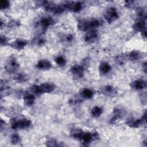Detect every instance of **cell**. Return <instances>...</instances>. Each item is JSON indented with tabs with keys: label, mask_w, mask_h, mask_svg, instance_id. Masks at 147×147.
Here are the masks:
<instances>
[{
	"label": "cell",
	"mask_w": 147,
	"mask_h": 147,
	"mask_svg": "<svg viewBox=\"0 0 147 147\" xmlns=\"http://www.w3.org/2000/svg\"><path fill=\"white\" fill-rule=\"evenodd\" d=\"M72 136L76 139L81 140L83 142L88 144L96 140L98 138V135L96 133L84 132L80 129H74L71 131Z\"/></svg>",
	"instance_id": "cell-1"
},
{
	"label": "cell",
	"mask_w": 147,
	"mask_h": 147,
	"mask_svg": "<svg viewBox=\"0 0 147 147\" xmlns=\"http://www.w3.org/2000/svg\"><path fill=\"white\" fill-rule=\"evenodd\" d=\"M55 85L51 82H45L40 85H33L30 87V91L33 94L40 95L45 93H51L55 89Z\"/></svg>",
	"instance_id": "cell-2"
},
{
	"label": "cell",
	"mask_w": 147,
	"mask_h": 147,
	"mask_svg": "<svg viewBox=\"0 0 147 147\" xmlns=\"http://www.w3.org/2000/svg\"><path fill=\"white\" fill-rule=\"evenodd\" d=\"M100 25V22L97 19L83 20L80 21L78 24V28L83 32H87L94 30Z\"/></svg>",
	"instance_id": "cell-3"
},
{
	"label": "cell",
	"mask_w": 147,
	"mask_h": 147,
	"mask_svg": "<svg viewBox=\"0 0 147 147\" xmlns=\"http://www.w3.org/2000/svg\"><path fill=\"white\" fill-rule=\"evenodd\" d=\"M42 6L47 11L53 13L54 14H61L65 10L63 5H56L52 2L42 1Z\"/></svg>",
	"instance_id": "cell-4"
},
{
	"label": "cell",
	"mask_w": 147,
	"mask_h": 147,
	"mask_svg": "<svg viewBox=\"0 0 147 147\" xmlns=\"http://www.w3.org/2000/svg\"><path fill=\"white\" fill-rule=\"evenodd\" d=\"M20 67V65L17 59L14 57H10L6 61L5 65L6 72L9 74H16Z\"/></svg>",
	"instance_id": "cell-5"
},
{
	"label": "cell",
	"mask_w": 147,
	"mask_h": 147,
	"mask_svg": "<svg viewBox=\"0 0 147 147\" xmlns=\"http://www.w3.org/2000/svg\"><path fill=\"white\" fill-rule=\"evenodd\" d=\"M146 122V111H145L141 118L135 119L134 118H130L127 119L126 122V125L131 128H137L144 125H145Z\"/></svg>",
	"instance_id": "cell-6"
},
{
	"label": "cell",
	"mask_w": 147,
	"mask_h": 147,
	"mask_svg": "<svg viewBox=\"0 0 147 147\" xmlns=\"http://www.w3.org/2000/svg\"><path fill=\"white\" fill-rule=\"evenodd\" d=\"M104 17L109 24H111L119 18V14L117 9L114 7L107 8L104 13Z\"/></svg>",
	"instance_id": "cell-7"
},
{
	"label": "cell",
	"mask_w": 147,
	"mask_h": 147,
	"mask_svg": "<svg viewBox=\"0 0 147 147\" xmlns=\"http://www.w3.org/2000/svg\"><path fill=\"white\" fill-rule=\"evenodd\" d=\"M55 24V21L51 17H42L37 22V27L42 32L45 31L50 26Z\"/></svg>",
	"instance_id": "cell-8"
},
{
	"label": "cell",
	"mask_w": 147,
	"mask_h": 147,
	"mask_svg": "<svg viewBox=\"0 0 147 147\" xmlns=\"http://www.w3.org/2000/svg\"><path fill=\"white\" fill-rule=\"evenodd\" d=\"M32 124L31 121L26 118H22L18 120H14L11 124L13 129H23L29 127Z\"/></svg>",
	"instance_id": "cell-9"
},
{
	"label": "cell",
	"mask_w": 147,
	"mask_h": 147,
	"mask_svg": "<svg viewBox=\"0 0 147 147\" xmlns=\"http://www.w3.org/2000/svg\"><path fill=\"white\" fill-rule=\"evenodd\" d=\"M65 10H68L74 13H78L83 9V4L79 1L67 2L63 4Z\"/></svg>",
	"instance_id": "cell-10"
},
{
	"label": "cell",
	"mask_w": 147,
	"mask_h": 147,
	"mask_svg": "<svg viewBox=\"0 0 147 147\" xmlns=\"http://www.w3.org/2000/svg\"><path fill=\"white\" fill-rule=\"evenodd\" d=\"M70 72L75 78L81 79L84 76V68L82 65L75 64L71 67Z\"/></svg>",
	"instance_id": "cell-11"
},
{
	"label": "cell",
	"mask_w": 147,
	"mask_h": 147,
	"mask_svg": "<svg viewBox=\"0 0 147 147\" xmlns=\"http://www.w3.org/2000/svg\"><path fill=\"white\" fill-rule=\"evenodd\" d=\"M125 111L123 109L119 107L115 108L113 112V116L111 119H110L109 122L111 124L114 123L117 120L125 116Z\"/></svg>",
	"instance_id": "cell-12"
},
{
	"label": "cell",
	"mask_w": 147,
	"mask_h": 147,
	"mask_svg": "<svg viewBox=\"0 0 147 147\" xmlns=\"http://www.w3.org/2000/svg\"><path fill=\"white\" fill-rule=\"evenodd\" d=\"M100 91L102 94L109 97L114 96L117 92L115 88L110 85H106L102 87Z\"/></svg>",
	"instance_id": "cell-13"
},
{
	"label": "cell",
	"mask_w": 147,
	"mask_h": 147,
	"mask_svg": "<svg viewBox=\"0 0 147 147\" xmlns=\"http://www.w3.org/2000/svg\"><path fill=\"white\" fill-rule=\"evenodd\" d=\"M28 41L22 38H17L11 42L10 47L14 49L20 51L23 49L28 44Z\"/></svg>",
	"instance_id": "cell-14"
},
{
	"label": "cell",
	"mask_w": 147,
	"mask_h": 147,
	"mask_svg": "<svg viewBox=\"0 0 147 147\" xmlns=\"http://www.w3.org/2000/svg\"><path fill=\"white\" fill-rule=\"evenodd\" d=\"M98 37V32L94 29L87 31L84 37V41L88 44L92 43L96 41Z\"/></svg>",
	"instance_id": "cell-15"
},
{
	"label": "cell",
	"mask_w": 147,
	"mask_h": 147,
	"mask_svg": "<svg viewBox=\"0 0 147 147\" xmlns=\"http://www.w3.org/2000/svg\"><path fill=\"white\" fill-rule=\"evenodd\" d=\"M130 87L136 90H142L146 87V82L142 79H137L132 82Z\"/></svg>",
	"instance_id": "cell-16"
},
{
	"label": "cell",
	"mask_w": 147,
	"mask_h": 147,
	"mask_svg": "<svg viewBox=\"0 0 147 147\" xmlns=\"http://www.w3.org/2000/svg\"><path fill=\"white\" fill-rule=\"evenodd\" d=\"M146 28V20L142 19H137L133 26V28L135 31L140 32L145 31Z\"/></svg>",
	"instance_id": "cell-17"
},
{
	"label": "cell",
	"mask_w": 147,
	"mask_h": 147,
	"mask_svg": "<svg viewBox=\"0 0 147 147\" xmlns=\"http://www.w3.org/2000/svg\"><path fill=\"white\" fill-rule=\"evenodd\" d=\"M36 67L39 69L48 70L51 68L52 64L47 59H41L37 63Z\"/></svg>",
	"instance_id": "cell-18"
},
{
	"label": "cell",
	"mask_w": 147,
	"mask_h": 147,
	"mask_svg": "<svg viewBox=\"0 0 147 147\" xmlns=\"http://www.w3.org/2000/svg\"><path fill=\"white\" fill-rule=\"evenodd\" d=\"M111 67L110 64L106 61H102L99 65V71L101 75H106L110 72Z\"/></svg>",
	"instance_id": "cell-19"
},
{
	"label": "cell",
	"mask_w": 147,
	"mask_h": 147,
	"mask_svg": "<svg viewBox=\"0 0 147 147\" xmlns=\"http://www.w3.org/2000/svg\"><path fill=\"white\" fill-rule=\"evenodd\" d=\"M126 59L130 61H136L139 60L141 57V54L138 51L133 50L130 52H129L125 55Z\"/></svg>",
	"instance_id": "cell-20"
},
{
	"label": "cell",
	"mask_w": 147,
	"mask_h": 147,
	"mask_svg": "<svg viewBox=\"0 0 147 147\" xmlns=\"http://www.w3.org/2000/svg\"><path fill=\"white\" fill-rule=\"evenodd\" d=\"M35 96L33 94H27L24 96V102L26 106H32L35 102Z\"/></svg>",
	"instance_id": "cell-21"
},
{
	"label": "cell",
	"mask_w": 147,
	"mask_h": 147,
	"mask_svg": "<svg viewBox=\"0 0 147 147\" xmlns=\"http://www.w3.org/2000/svg\"><path fill=\"white\" fill-rule=\"evenodd\" d=\"M79 94L84 99H90L93 96L94 92L90 88H83L80 90Z\"/></svg>",
	"instance_id": "cell-22"
},
{
	"label": "cell",
	"mask_w": 147,
	"mask_h": 147,
	"mask_svg": "<svg viewBox=\"0 0 147 147\" xmlns=\"http://www.w3.org/2000/svg\"><path fill=\"white\" fill-rule=\"evenodd\" d=\"M59 38L61 42L65 44H69L73 41L74 36L71 34H61Z\"/></svg>",
	"instance_id": "cell-23"
},
{
	"label": "cell",
	"mask_w": 147,
	"mask_h": 147,
	"mask_svg": "<svg viewBox=\"0 0 147 147\" xmlns=\"http://www.w3.org/2000/svg\"><path fill=\"white\" fill-rule=\"evenodd\" d=\"M102 109L99 106H94L91 110V115L94 118H98L102 114Z\"/></svg>",
	"instance_id": "cell-24"
},
{
	"label": "cell",
	"mask_w": 147,
	"mask_h": 147,
	"mask_svg": "<svg viewBox=\"0 0 147 147\" xmlns=\"http://www.w3.org/2000/svg\"><path fill=\"white\" fill-rule=\"evenodd\" d=\"M54 60L55 61V63L59 66V67H64L65 65L66 64V59L61 55H59L55 57Z\"/></svg>",
	"instance_id": "cell-25"
},
{
	"label": "cell",
	"mask_w": 147,
	"mask_h": 147,
	"mask_svg": "<svg viewBox=\"0 0 147 147\" xmlns=\"http://www.w3.org/2000/svg\"><path fill=\"white\" fill-rule=\"evenodd\" d=\"M14 78V80H16L17 82H25L28 79L26 75L23 73L17 74Z\"/></svg>",
	"instance_id": "cell-26"
},
{
	"label": "cell",
	"mask_w": 147,
	"mask_h": 147,
	"mask_svg": "<svg viewBox=\"0 0 147 147\" xmlns=\"http://www.w3.org/2000/svg\"><path fill=\"white\" fill-rule=\"evenodd\" d=\"M137 16L138 19H142L145 20L146 19V13L145 9L142 7H139L137 10Z\"/></svg>",
	"instance_id": "cell-27"
},
{
	"label": "cell",
	"mask_w": 147,
	"mask_h": 147,
	"mask_svg": "<svg viewBox=\"0 0 147 147\" xmlns=\"http://www.w3.org/2000/svg\"><path fill=\"white\" fill-rule=\"evenodd\" d=\"M32 42L34 45H37V46H42L43 45L45 42V40L40 36L36 37L33 38Z\"/></svg>",
	"instance_id": "cell-28"
},
{
	"label": "cell",
	"mask_w": 147,
	"mask_h": 147,
	"mask_svg": "<svg viewBox=\"0 0 147 147\" xmlns=\"http://www.w3.org/2000/svg\"><path fill=\"white\" fill-rule=\"evenodd\" d=\"M126 60V57L125 56L118 55L115 57L114 60L118 65H123L125 63Z\"/></svg>",
	"instance_id": "cell-29"
},
{
	"label": "cell",
	"mask_w": 147,
	"mask_h": 147,
	"mask_svg": "<svg viewBox=\"0 0 147 147\" xmlns=\"http://www.w3.org/2000/svg\"><path fill=\"white\" fill-rule=\"evenodd\" d=\"M10 141L12 144H17L20 142L21 138L18 134H13L10 138Z\"/></svg>",
	"instance_id": "cell-30"
},
{
	"label": "cell",
	"mask_w": 147,
	"mask_h": 147,
	"mask_svg": "<svg viewBox=\"0 0 147 147\" xmlns=\"http://www.w3.org/2000/svg\"><path fill=\"white\" fill-rule=\"evenodd\" d=\"M46 145L47 146H60V144L55 139H49L46 142Z\"/></svg>",
	"instance_id": "cell-31"
},
{
	"label": "cell",
	"mask_w": 147,
	"mask_h": 147,
	"mask_svg": "<svg viewBox=\"0 0 147 147\" xmlns=\"http://www.w3.org/2000/svg\"><path fill=\"white\" fill-rule=\"evenodd\" d=\"M1 9L3 10L7 9L10 6V2L7 0H2L0 1Z\"/></svg>",
	"instance_id": "cell-32"
},
{
	"label": "cell",
	"mask_w": 147,
	"mask_h": 147,
	"mask_svg": "<svg viewBox=\"0 0 147 147\" xmlns=\"http://www.w3.org/2000/svg\"><path fill=\"white\" fill-rule=\"evenodd\" d=\"M1 45H6L7 44L8 42V40L7 37L5 36L1 35V40H0Z\"/></svg>",
	"instance_id": "cell-33"
},
{
	"label": "cell",
	"mask_w": 147,
	"mask_h": 147,
	"mask_svg": "<svg viewBox=\"0 0 147 147\" xmlns=\"http://www.w3.org/2000/svg\"><path fill=\"white\" fill-rule=\"evenodd\" d=\"M10 25V26H11V27H13V26H18V22H16L15 21H11V22H10L9 24V25Z\"/></svg>",
	"instance_id": "cell-34"
},
{
	"label": "cell",
	"mask_w": 147,
	"mask_h": 147,
	"mask_svg": "<svg viewBox=\"0 0 147 147\" xmlns=\"http://www.w3.org/2000/svg\"><path fill=\"white\" fill-rule=\"evenodd\" d=\"M142 69L144 70V72L146 74V69H147V67H146V62H144L142 64Z\"/></svg>",
	"instance_id": "cell-35"
},
{
	"label": "cell",
	"mask_w": 147,
	"mask_h": 147,
	"mask_svg": "<svg viewBox=\"0 0 147 147\" xmlns=\"http://www.w3.org/2000/svg\"><path fill=\"white\" fill-rule=\"evenodd\" d=\"M141 33L142 37L143 38H146V30L143 31V32H141Z\"/></svg>",
	"instance_id": "cell-36"
}]
</instances>
